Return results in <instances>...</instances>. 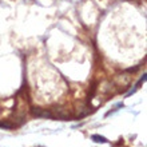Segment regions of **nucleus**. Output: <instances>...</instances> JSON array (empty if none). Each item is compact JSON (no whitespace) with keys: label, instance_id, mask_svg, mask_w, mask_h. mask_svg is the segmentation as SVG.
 Returning a JSON list of instances; mask_svg holds the SVG:
<instances>
[{"label":"nucleus","instance_id":"obj_1","mask_svg":"<svg viewBox=\"0 0 147 147\" xmlns=\"http://www.w3.org/2000/svg\"><path fill=\"white\" fill-rule=\"evenodd\" d=\"M32 114L36 116H39V118H51V112L47 111V110H40V109H36L32 111Z\"/></svg>","mask_w":147,"mask_h":147},{"label":"nucleus","instance_id":"obj_2","mask_svg":"<svg viewBox=\"0 0 147 147\" xmlns=\"http://www.w3.org/2000/svg\"><path fill=\"white\" fill-rule=\"evenodd\" d=\"M91 139H92L94 142H96V143H107V142H109V140H107V138L100 136V135H92V136H91Z\"/></svg>","mask_w":147,"mask_h":147},{"label":"nucleus","instance_id":"obj_3","mask_svg":"<svg viewBox=\"0 0 147 147\" xmlns=\"http://www.w3.org/2000/svg\"><path fill=\"white\" fill-rule=\"evenodd\" d=\"M0 127H3V128H12V124L11 123H7V122H0Z\"/></svg>","mask_w":147,"mask_h":147}]
</instances>
